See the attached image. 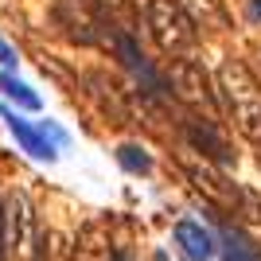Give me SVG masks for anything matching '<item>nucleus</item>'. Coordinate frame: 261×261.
<instances>
[{
    "label": "nucleus",
    "instance_id": "f257e3e1",
    "mask_svg": "<svg viewBox=\"0 0 261 261\" xmlns=\"http://www.w3.org/2000/svg\"><path fill=\"white\" fill-rule=\"evenodd\" d=\"M184 172H187V179H191V187H195L215 211L261 222V199L253 195V191H246V187H238L215 160H207V156H199V152L187 148L184 152Z\"/></svg>",
    "mask_w": 261,
    "mask_h": 261
},
{
    "label": "nucleus",
    "instance_id": "f03ea898",
    "mask_svg": "<svg viewBox=\"0 0 261 261\" xmlns=\"http://www.w3.org/2000/svg\"><path fill=\"white\" fill-rule=\"evenodd\" d=\"M218 94L226 101L234 129L246 141L261 144V82L242 59H222L218 66Z\"/></svg>",
    "mask_w": 261,
    "mask_h": 261
},
{
    "label": "nucleus",
    "instance_id": "7ed1b4c3",
    "mask_svg": "<svg viewBox=\"0 0 261 261\" xmlns=\"http://www.w3.org/2000/svg\"><path fill=\"white\" fill-rule=\"evenodd\" d=\"M4 207V242H8V261H43V234L35 222V211L28 195L12 191L0 199Z\"/></svg>",
    "mask_w": 261,
    "mask_h": 261
},
{
    "label": "nucleus",
    "instance_id": "20e7f679",
    "mask_svg": "<svg viewBox=\"0 0 261 261\" xmlns=\"http://www.w3.org/2000/svg\"><path fill=\"white\" fill-rule=\"evenodd\" d=\"M148 28H152L160 51L172 55V59H187V55L195 51V43H199L195 20H191L175 0H152V8H148Z\"/></svg>",
    "mask_w": 261,
    "mask_h": 261
},
{
    "label": "nucleus",
    "instance_id": "39448f33",
    "mask_svg": "<svg viewBox=\"0 0 261 261\" xmlns=\"http://www.w3.org/2000/svg\"><path fill=\"white\" fill-rule=\"evenodd\" d=\"M172 90H175V98H184L195 113H207V121L218 117L211 82H207V74H203V66L191 63V55H187V59H172Z\"/></svg>",
    "mask_w": 261,
    "mask_h": 261
},
{
    "label": "nucleus",
    "instance_id": "423d86ee",
    "mask_svg": "<svg viewBox=\"0 0 261 261\" xmlns=\"http://www.w3.org/2000/svg\"><path fill=\"white\" fill-rule=\"evenodd\" d=\"M0 117L8 121V129H12V137H16V144H20L23 152L32 156V160H47L51 164L55 156H59V148H55L51 141H47V133L35 125V121H28V117H20L12 106H4L0 109Z\"/></svg>",
    "mask_w": 261,
    "mask_h": 261
},
{
    "label": "nucleus",
    "instance_id": "0eeeda50",
    "mask_svg": "<svg viewBox=\"0 0 261 261\" xmlns=\"http://www.w3.org/2000/svg\"><path fill=\"white\" fill-rule=\"evenodd\" d=\"M70 261H117V250H113V238H109V226L101 218H90L86 226L78 230L74 238V253Z\"/></svg>",
    "mask_w": 261,
    "mask_h": 261
},
{
    "label": "nucleus",
    "instance_id": "6e6552de",
    "mask_svg": "<svg viewBox=\"0 0 261 261\" xmlns=\"http://www.w3.org/2000/svg\"><path fill=\"white\" fill-rule=\"evenodd\" d=\"M172 234H175V246H179L191 261H211V257L218 253L215 234H211L203 222H195V218H179Z\"/></svg>",
    "mask_w": 261,
    "mask_h": 261
},
{
    "label": "nucleus",
    "instance_id": "1a4fd4ad",
    "mask_svg": "<svg viewBox=\"0 0 261 261\" xmlns=\"http://www.w3.org/2000/svg\"><path fill=\"white\" fill-rule=\"evenodd\" d=\"M187 141H191V152L207 156L215 164H230V148L215 133V121H187Z\"/></svg>",
    "mask_w": 261,
    "mask_h": 261
},
{
    "label": "nucleus",
    "instance_id": "9d476101",
    "mask_svg": "<svg viewBox=\"0 0 261 261\" xmlns=\"http://www.w3.org/2000/svg\"><path fill=\"white\" fill-rule=\"evenodd\" d=\"M222 261H261V250L246 238L242 226H222Z\"/></svg>",
    "mask_w": 261,
    "mask_h": 261
},
{
    "label": "nucleus",
    "instance_id": "9b49d317",
    "mask_svg": "<svg viewBox=\"0 0 261 261\" xmlns=\"http://www.w3.org/2000/svg\"><path fill=\"white\" fill-rule=\"evenodd\" d=\"M0 90H4L20 109H39V94H35L28 82H20L16 74H8V70H0Z\"/></svg>",
    "mask_w": 261,
    "mask_h": 261
},
{
    "label": "nucleus",
    "instance_id": "f8f14e48",
    "mask_svg": "<svg viewBox=\"0 0 261 261\" xmlns=\"http://www.w3.org/2000/svg\"><path fill=\"white\" fill-rule=\"evenodd\" d=\"M117 164L125 168V172H133V175H148L152 172V156L144 152V148H137V144H121L117 148Z\"/></svg>",
    "mask_w": 261,
    "mask_h": 261
},
{
    "label": "nucleus",
    "instance_id": "ddd939ff",
    "mask_svg": "<svg viewBox=\"0 0 261 261\" xmlns=\"http://www.w3.org/2000/svg\"><path fill=\"white\" fill-rule=\"evenodd\" d=\"M0 66H16V51H12L4 39H0Z\"/></svg>",
    "mask_w": 261,
    "mask_h": 261
},
{
    "label": "nucleus",
    "instance_id": "4468645a",
    "mask_svg": "<svg viewBox=\"0 0 261 261\" xmlns=\"http://www.w3.org/2000/svg\"><path fill=\"white\" fill-rule=\"evenodd\" d=\"M0 261H8V242H4V207H0Z\"/></svg>",
    "mask_w": 261,
    "mask_h": 261
},
{
    "label": "nucleus",
    "instance_id": "2eb2a0df",
    "mask_svg": "<svg viewBox=\"0 0 261 261\" xmlns=\"http://www.w3.org/2000/svg\"><path fill=\"white\" fill-rule=\"evenodd\" d=\"M117 261H133V257H129V253H117Z\"/></svg>",
    "mask_w": 261,
    "mask_h": 261
}]
</instances>
